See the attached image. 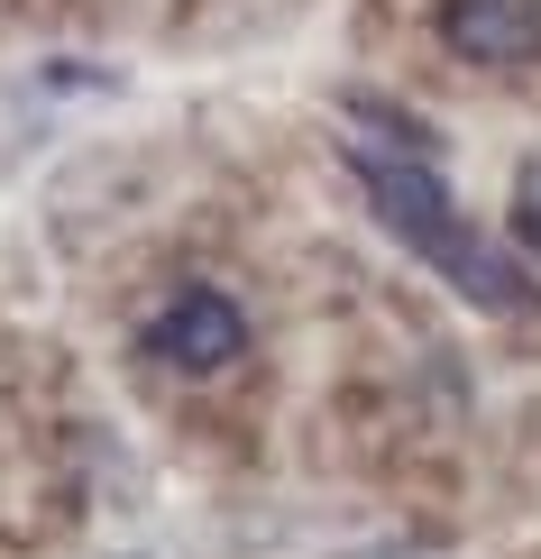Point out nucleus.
<instances>
[{"instance_id":"f257e3e1","label":"nucleus","mask_w":541,"mask_h":559,"mask_svg":"<svg viewBox=\"0 0 541 559\" xmlns=\"http://www.w3.org/2000/svg\"><path fill=\"white\" fill-rule=\"evenodd\" d=\"M349 175H358L367 212L386 239H404L422 266L440 275L459 302H478V312H541V285L524 275V258L514 248H496L478 221L450 202V183H440V166H413V156H376L367 138H349Z\"/></svg>"},{"instance_id":"f03ea898","label":"nucleus","mask_w":541,"mask_h":559,"mask_svg":"<svg viewBox=\"0 0 541 559\" xmlns=\"http://www.w3.org/2000/svg\"><path fill=\"white\" fill-rule=\"evenodd\" d=\"M138 348L156 367H175V377H221V367L248 358V312L221 285H175L156 302V321L138 331Z\"/></svg>"},{"instance_id":"7ed1b4c3","label":"nucleus","mask_w":541,"mask_h":559,"mask_svg":"<svg viewBox=\"0 0 541 559\" xmlns=\"http://www.w3.org/2000/svg\"><path fill=\"white\" fill-rule=\"evenodd\" d=\"M440 46L459 64H532L541 0H440Z\"/></svg>"},{"instance_id":"20e7f679","label":"nucleus","mask_w":541,"mask_h":559,"mask_svg":"<svg viewBox=\"0 0 541 559\" xmlns=\"http://www.w3.org/2000/svg\"><path fill=\"white\" fill-rule=\"evenodd\" d=\"M349 120L386 138V147H376V156H413V166H440V138L422 129L413 110H395V102H376V92H349Z\"/></svg>"},{"instance_id":"39448f33","label":"nucleus","mask_w":541,"mask_h":559,"mask_svg":"<svg viewBox=\"0 0 541 559\" xmlns=\"http://www.w3.org/2000/svg\"><path fill=\"white\" fill-rule=\"evenodd\" d=\"M505 212H514V248L541 266V147L514 166V202H505Z\"/></svg>"}]
</instances>
